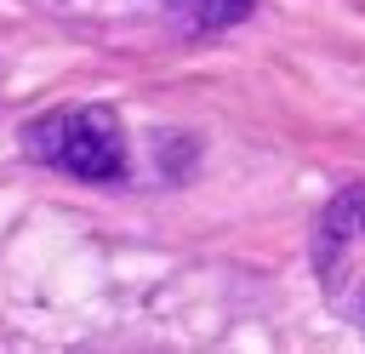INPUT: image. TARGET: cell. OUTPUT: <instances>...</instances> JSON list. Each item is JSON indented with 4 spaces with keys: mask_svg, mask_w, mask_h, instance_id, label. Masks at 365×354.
<instances>
[{
    "mask_svg": "<svg viewBox=\"0 0 365 354\" xmlns=\"http://www.w3.org/2000/svg\"><path fill=\"white\" fill-rule=\"evenodd\" d=\"M23 148L40 166L68 171L80 183H120L125 177V131H120L114 108H103V103L51 108V114L29 120L23 126Z\"/></svg>",
    "mask_w": 365,
    "mask_h": 354,
    "instance_id": "6da1fadb",
    "label": "cell"
},
{
    "mask_svg": "<svg viewBox=\"0 0 365 354\" xmlns=\"http://www.w3.org/2000/svg\"><path fill=\"white\" fill-rule=\"evenodd\" d=\"M354 240H365V183H359V188H342V194L331 200V211H325V223H319V263H325L331 251H348Z\"/></svg>",
    "mask_w": 365,
    "mask_h": 354,
    "instance_id": "7a4b0ae2",
    "label": "cell"
},
{
    "mask_svg": "<svg viewBox=\"0 0 365 354\" xmlns=\"http://www.w3.org/2000/svg\"><path fill=\"white\" fill-rule=\"evenodd\" d=\"M171 11L188 23V29H228L251 11V0H171Z\"/></svg>",
    "mask_w": 365,
    "mask_h": 354,
    "instance_id": "3957f363",
    "label": "cell"
}]
</instances>
